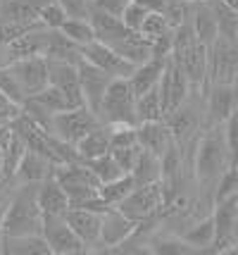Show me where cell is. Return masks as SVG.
I'll return each mask as SVG.
<instances>
[{
    "mask_svg": "<svg viewBox=\"0 0 238 255\" xmlns=\"http://www.w3.org/2000/svg\"><path fill=\"white\" fill-rule=\"evenodd\" d=\"M191 167L200 198L210 200L215 205L217 184H219L222 174L231 167V153H229L227 136H224V124L203 129V133L195 141V148H193Z\"/></svg>",
    "mask_w": 238,
    "mask_h": 255,
    "instance_id": "cell-1",
    "label": "cell"
},
{
    "mask_svg": "<svg viewBox=\"0 0 238 255\" xmlns=\"http://www.w3.org/2000/svg\"><path fill=\"white\" fill-rule=\"evenodd\" d=\"M2 236L43 234V212L38 205V184H19L12 189L7 210L2 215Z\"/></svg>",
    "mask_w": 238,
    "mask_h": 255,
    "instance_id": "cell-2",
    "label": "cell"
},
{
    "mask_svg": "<svg viewBox=\"0 0 238 255\" xmlns=\"http://www.w3.org/2000/svg\"><path fill=\"white\" fill-rule=\"evenodd\" d=\"M55 179L62 184V189L67 191L69 208H86L91 200L100 196V181L83 160L57 165Z\"/></svg>",
    "mask_w": 238,
    "mask_h": 255,
    "instance_id": "cell-3",
    "label": "cell"
},
{
    "mask_svg": "<svg viewBox=\"0 0 238 255\" xmlns=\"http://www.w3.org/2000/svg\"><path fill=\"white\" fill-rule=\"evenodd\" d=\"M102 124L114 127V124H129L136 127V91L131 86V81L126 77H117L110 81L107 93L102 98L100 112H98Z\"/></svg>",
    "mask_w": 238,
    "mask_h": 255,
    "instance_id": "cell-4",
    "label": "cell"
},
{
    "mask_svg": "<svg viewBox=\"0 0 238 255\" xmlns=\"http://www.w3.org/2000/svg\"><path fill=\"white\" fill-rule=\"evenodd\" d=\"M236 79H238V41L217 36V41L207 48V86L210 84H236Z\"/></svg>",
    "mask_w": 238,
    "mask_h": 255,
    "instance_id": "cell-5",
    "label": "cell"
},
{
    "mask_svg": "<svg viewBox=\"0 0 238 255\" xmlns=\"http://www.w3.org/2000/svg\"><path fill=\"white\" fill-rule=\"evenodd\" d=\"M162 205H164V184L153 181V184L136 186L117 208L134 222H146L150 217L162 215Z\"/></svg>",
    "mask_w": 238,
    "mask_h": 255,
    "instance_id": "cell-6",
    "label": "cell"
},
{
    "mask_svg": "<svg viewBox=\"0 0 238 255\" xmlns=\"http://www.w3.org/2000/svg\"><path fill=\"white\" fill-rule=\"evenodd\" d=\"M100 117L93 110H88L86 105L81 108H72V110L57 112L50 120V131L55 133L57 138L67 141V143L77 145L88 131H93L95 127H100Z\"/></svg>",
    "mask_w": 238,
    "mask_h": 255,
    "instance_id": "cell-7",
    "label": "cell"
},
{
    "mask_svg": "<svg viewBox=\"0 0 238 255\" xmlns=\"http://www.w3.org/2000/svg\"><path fill=\"white\" fill-rule=\"evenodd\" d=\"M43 239L50 255H83L86 246L74 229L69 227L65 215H43Z\"/></svg>",
    "mask_w": 238,
    "mask_h": 255,
    "instance_id": "cell-8",
    "label": "cell"
},
{
    "mask_svg": "<svg viewBox=\"0 0 238 255\" xmlns=\"http://www.w3.org/2000/svg\"><path fill=\"white\" fill-rule=\"evenodd\" d=\"M212 220H215L212 253H231L238 234V193L224 200H217L212 208Z\"/></svg>",
    "mask_w": 238,
    "mask_h": 255,
    "instance_id": "cell-9",
    "label": "cell"
},
{
    "mask_svg": "<svg viewBox=\"0 0 238 255\" xmlns=\"http://www.w3.org/2000/svg\"><path fill=\"white\" fill-rule=\"evenodd\" d=\"M238 108L234 84H210L205 89V129L219 127Z\"/></svg>",
    "mask_w": 238,
    "mask_h": 255,
    "instance_id": "cell-10",
    "label": "cell"
},
{
    "mask_svg": "<svg viewBox=\"0 0 238 255\" xmlns=\"http://www.w3.org/2000/svg\"><path fill=\"white\" fill-rule=\"evenodd\" d=\"M158 89L162 105H164V117H167L174 108H179L183 100L191 96L193 86L188 77H186V72L174 62V57H169V62H167V67H164V72H162V77L158 81Z\"/></svg>",
    "mask_w": 238,
    "mask_h": 255,
    "instance_id": "cell-11",
    "label": "cell"
},
{
    "mask_svg": "<svg viewBox=\"0 0 238 255\" xmlns=\"http://www.w3.org/2000/svg\"><path fill=\"white\" fill-rule=\"evenodd\" d=\"M81 53H83V60H88L95 67H100L102 72H107L112 79L117 77L129 79L131 72H134V67H136L134 62H129L124 55H119L112 45L102 43V41H91L88 45L81 48Z\"/></svg>",
    "mask_w": 238,
    "mask_h": 255,
    "instance_id": "cell-12",
    "label": "cell"
},
{
    "mask_svg": "<svg viewBox=\"0 0 238 255\" xmlns=\"http://www.w3.org/2000/svg\"><path fill=\"white\" fill-rule=\"evenodd\" d=\"M138 222L131 217H126L119 208H110L100 215V244L105 253H112L117 246L131 239V234L136 232Z\"/></svg>",
    "mask_w": 238,
    "mask_h": 255,
    "instance_id": "cell-13",
    "label": "cell"
},
{
    "mask_svg": "<svg viewBox=\"0 0 238 255\" xmlns=\"http://www.w3.org/2000/svg\"><path fill=\"white\" fill-rule=\"evenodd\" d=\"M100 215L102 212L88 210V208H69L67 210V222L74 229V234L79 236L83 246H86V253H100L102 244H100Z\"/></svg>",
    "mask_w": 238,
    "mask_h": 255,
    "instance_id": "cell-14",
    "label": "cell"
},
{
    "mask_svg": "<svg viewBox=\"0 0 238 255\" xmlns=\"http://www.w3.org/2000/svg\"><path fill=\"white\" fill-rule=\"evenodd\" d=\"M48 79H50L53 86H57L67 96L74 108L86 105L83 91H81V81H79V65L65 62V60H48Z\"/></svg>",
    "mask_w": 238,
    "mask_h": 255,
    "instance_id": "cell-15",
    "label": "cell"
},
{
    "mask_svg": "<svg viewBox=\"0 0 238 255\" xmlns=\"http://www.w3.org/2000/svg\"><path fill=\"white\" fill-rule=\"evenodd\" d=\"M79 81H81V91H83L86 108L98 115L112 77H110L107 72H102L100 67H95L93 62H88V60H81L79 62Z\"/></svg>",
    "mask_w": 238,
    "mask_h": 255,
    "instance_id": "cell-16",
    "label": "cell"
},
{
    "mask_svg": "<svg viewBox=\"0 0 238 255\" xmlns=\"http://www.w3.org/2000/svg\"><path fill=\"white\" fill-rule=\"evenodd\" d=\"M171 57L186 72L193 89L205 91V86H207V45L195 41L188 48H181V50L171 53Z\"/></svg>",
    "mask_w": 238,
    "mask_h": 255,
    "instance_id": "cell-17",
    "label": "cell"
},
{
    "mask_svg": "<svg viewBox=\"0 0 238 255\" xmlns=\"http://www.w3.org/2000/svg\"><path fill=\"white\" fill-rule=\"evenodd\" d=\"M12 72H14V77L17 81L22 84L24 93H26V98L29 96H36L38 91H43L50 84V79H48V60L46 57H24V60H17V62H12Z\"/></svg>",
    "mask_w": 238,
    "mask_h": 255,
    "instance_id": "cell-18",
    "label": "cell"
},
{
    "mask_svg": "<svg viewBox=\"0 0 238 255\" xmlns=\"http://www.w3.org/2000/svg\"><path fill=\"white\" fill-rule=\"evenodd\" d=\"M55 167L57 165L50 157L26 148V153H24V157L19 160V167H17V172H14L12 184H14V186H19V184H41V181H46V179H50L55 174Z\"/></svg>",
    "mask_w": 238,
    "mask_h": 255,
    "instance_id": "cell-19",
    "label": "cell"
},
{
    "mask_svg": "<svg viewBox=\"0 0 238 255\" xmlns=\"http://www.w3.org/2000/svg\"><path fill=\"white\" fill-rule=\"evenodd\" d=\"M136 136H138V143L143 150H150L153 155L162 157L169 145L174 143V136H171L169 124L164 120H155V122H141L136 124Z\"/></svg>",
    "mask_w": 238,
    "mask_h": 255,
    "instance_id": "cell-20",
    "label": "cell"
},
{
    "mask_svg": "<svg viewBox=\"0 0 238 255\" xmlns=\"http://www.w3.org/2000/svg\"><path fill=\"white\" fill-rule=\"evenodd\" d=\"M88 19H91L93 31H95V41H102V43H107V45H117L126 33L131 31V29L122 22V17L110 14V12H105V10H98V7H93V5H91Z\"/></svg>",
    "mask_w": 238,
    "mask_h": 255,
    "instance_id": "cell-21",
    "label": "cell"
},
{
    "mask_svg": "<svg viewBox=\"0 0 238 255\" xmlns=\"http://www.w3.org/2000/svg\"><path fill=\"white\" fill-rule=\"evenodd\" d=\"M38 205L43 215H67L69 198L62 184L55 179V174L38 184Z\"/></svg>",
    "mask_w": 238,
    "mask_h": 255,
    "instance_id": "cell-22",
    "label": "cell"
},
{
    "mask_svg": "<svg viewBox=\"0 0 238 255\" xmlns=\"http://www.w3.org/2000/svg\"><path fill=\"white\" fill-rule=\"evenodd\" d=\"M167 62H169V57H155L153 55V57H148L146 62H141V65L134 67L129 81H131V86L136 91V96H141V93H146V91L158 86V81H159V77H162Z\"/></svg>",
    "mask_w": 238,
    "mask_h": 255,
    "instance_id": "cell-23",
    "label": "cell"
},
{
    "mask_svg": "<svg viewBox=\"0 0 238 255\" xmlns=\"http://www.w3.org/2000/svg\"><path fill=\"white\" fill-rule=\"evenodd\" d=\"M191 24H193V31H195V38H198L203 45L210 48V45L217 41L219 26H217L215 10H212L210 2H193Z\"/></svg>",
    "mask_w": 238,
    "mask_h": 255,
    "instance_id": "cell-24",
    "label": "cell"
},
{
    "mask_svg": "<svg viewBox=\"0 0 238 255\" xmlns=\"http://www.w3.org/2000/svg\"><path fill=\"white\" fill-rule=\"evenodd\" d=\"M181 239L193 248V253H203V251L212 253V246H215V220H212V212L188 224L181 232Z\"/></svg>",
    "mask_w": 238,
    "mask_h": 255,
    "instance_id": "cell-25",
    "label": "cell"
},
{
    "mask_svg": "<svg viewBox=\"0 0 238 255\" xmlns=\"http://www.w3.org/2000/svg\"><path fill=\"white\" fill-rule=\"evenodd\" d=\"M5 255H50L43 234H24V236H2Z\"/></svg>",
    "mask_w": 238,
    "mask_h": 255,
    "instance_id": "cell-26",
    "label": "cell"
},
{
    "mask_svg": "<svg viewBox=\"0 0 238 255\" xmlns=\"http://www.w3.org/2000/svg\"><path fill=\"white\" fill-rule=\"evenodd\" d=\"M74 148H77V153H79V157L83 162L110 153V127H107V124L95 127V129L86 133Z\"/></svg>",
    "mask_w": 238,
    "mask_h": 255,
    "instance_id": "cell-27",
    "label": "cell"
},
{
    "mask_svg": "<svg viewBox=\"0 0 238 255\" xmlns=\"http://www.w3.org/2000/svg\"><path fill=\"white\" fill-rule=\"evenodd\" d=\"M129 174L136 179L138 186L153 184V181H162V160L158 155H153L150 150H141L136 165H134V169Z\"/></svg>",
    "mask_w": 238,
    "mask_h": 255,
    "instance_id": "cell-28",
    "label": "cell"
},
{
    "mask_svg": "<svg viewBox=\"0 0 238 255\" xmlns=\"http://www.w3.org/2000/svg\"><path fill=\"white\" fill-rule=\"evenodd\" d=\"M136 117H138V124L164 120V105H162L158 86L146 91V93H141V96H136Z\"/></svg>",
    "mask_w": 238,
    "mask_h": 255,
    "instance_id": "cell-29",
    "label": "cell"
},
{
    "mask_svg": "<svg viewBox=\"0 0 238 255\" xmlns=\"http://www.w3.org/2000/svg\"><path fill=\"white\" fill-rule=\"evenodd\" d=\"M136 179L131 177L129 172L126 174H122V177L112 179V181H105V184H100V198L105 200V203H110V205H119L122 200L131 193V191L136 189Z\"/></svg>",
    "mask_w": 238,
    "mask_h": 255,
    "instance_id": "cell-30",
    "label": "cell"
},
{
    "mask_svg": "<svg viewBox=\"0 0 238 255\" xmlns=\"http://www.w3.org/2000/svg\"><path fill=\"white\" fill-rule=\"evenodd\" d=\"M26 153V143L17 133H12V138L7 141V145L2 148V177H0V184L2 181H12L14 179V172L19 167V160Z\"/></svg>",
    "mask_w": 238,
    "mask_h": 255,
    "instance_id": "cell-31",
    "label": "cell"
},
{
    "mask_svg": "<svg viewBox=\"0 0 238 255\" xmlns=\"http://www.w3.org/2000/svg\"><path fill=\"white\" fill-rule=\"evenodd\" d=\"M210 5H212V10H215L219 36L238 41V12L234 10V7H229L224 0H212Z\"/></svg>",
    "mask_w": 238,
    "mask_h": 255,
    "instance_id": "cell-32",
    "label": "cell"
},
{
    "mask_svg": "<svg viewBox=\"0 0 238 255\" xmlns=\"http://www.w3.org/2000/svg\"><path fill=\"white\" fill-rule=\"evenodd\" d=\"M60 31L67 36L72 43L77 45H88L91 41H95V31H93L91 19H74V17H67L65 24L60 26Z\"/></svg>",
    "mask_w": 238,
    "mask_h": 255,
    "instance_id": "cell-33",
    "label": "cell"
},
{
    "mask_svg": "<svg viewBox=\"0 0 238 255\" xmlns=\"http://www.w3.org/2000/svg\"><path fill=\"white\" fill-rule=\"evenodd\" d=\"M29 98H34L41 108H46L50 115H57V112H65V110H72L74 105L69 103V98L62 93V91L53 86V84H48L43 91H38L36 96H29Z\"/></svg>",
    "mask_w": 238,
    "mask_h": 255,
    "instance_id": "cell-34",
    "label": "cell"
},
{
    "mask_svg": "<svg viewBox=\"0 0 238 255\" xmlns=\"http://www.w3.org/2000/svg\"><path fill=\"white\" fill-rule=\"evenodd\" d=\"M86 165L93 169V174L98 177V181H100V184H105V181H112V179L126 174L124 169H122V165H119V162H117L110 153H105V155H100V157H93V160H86Z\"/></svg>",
    "mask_w": 238,
    "mask_h": 255,
    "instance_id": "cell-35",
    "label": "cell"
},
{
    "mask_svg": "<svg viewBox=\"0 0 238 255\" xmlns=\"http://www.w3.org/2000/svg\"><path fill=\"white\" fill-rule=\"evenodd\" d=\"M0 91L10 100H14L17 105H24V100H26V93H24L22 84L17 81L10 65H0Z\"/></svg>",
    "mask_w": 238,
    "mask_h": 255,
    "instance_id": "cell-36",
    "label": "cell"
},
{
    "mask_svg": "<svg viewBox=\"0 0 238 255\" xmlns=\"http://www.w3.org/2000/svg\"><path fill=\"white\" fill-rule=\"evenodd\" d=\"M191 12H193V2H188V0H169L162 14H164V19H167L171 29H176V26H181V24L191 19Z\"/></svg>",
    "mask_w": 238,
    "mask_h": 255,
    "instance_id": "cell-37",
    "label": "cell"
},
{
    "mask_svg": "<svg viewBox=\"0 0 238 255\" xmlns=\"http://www.w3.org/2000/svg\"><path fill=\"white\" fill-rule=\"evenodd\" d=\"M38 19H41V24L48 26V29H60V26L65 24V19H67V12H65V7H62L57 0H48V2L41 5V10H38Z\"/></svg>",
    "mask_w": 238,
    "mask_h": 255,
    "instance_id": "cell-38",
    "label": "cell"
},
{
    "mask_svg": "<svg viewBox=\"0 0 238 255\" xmlns=\"http://www.w3.org/2000/svg\"><path fill=\"white\" fill-rule=\"evenodd\" d=\"M148 14H150V10H148L143 2L131 0V2L124 7V12H122V22H124L131 31H141V26H143V22H146Z\"/></svg>",
    "mask_w": 238,
    "mask_h": 255,
    "instance_id": "cell-39",
    "label": "cell"
},
{
    "mask_svg": "<svg viewBox=\"0 0 238 255\" xmlns=\"http://www.w3.org/2000/svg\"><path fill=\"white\" fill-rule=\"evenodd\" d=\"M169 31H171V26L167 24L162 12H150L146 17V22H143V26H141V33L148 36L150 41H155V38H159V36H164V33H169Z\"/></svg>",
    "mask_w": 238,
    "mask_h": 255,
    "instance_id": "cell-40",
    "label": "cell"
},
{
    "mask_svg": "<svg viewBox=\"0 0 238 255\" xmlns=\"http://www.w3.org/2000/svg\"><path fill=\"white\" fill-rule=\"evenodd\" d=\"M236 193H238V167L231 165L227 172L222 174L219 184H217V189H215V203H217V200L229 198V196H236Z\"/></svg>",
    "mask_w": 238,
    "mask_h": 255,
    "instance_id": "cell-41",
    "label": "cell"
},
{
    "mask_svg": "<svg viewBox=\"0 0 238 255\" xmlns=\"http://www.w3.org/2000/svg\"><path fill=\"white\" fill-rule=\"evenodd\" d=\"M224 136H227V145L229 153H231V165L238 167V108L224 122Z\"/></svg>",
    "mask_w": 238,
    "mask_h": 255,
    "instance_id": "cell-42",
    "label": "cell"
},
{
    "mask_svg": "<svg viewBox=\"0 0 238 255\" xmlns=\"http://www.w3.org/2000/svg\"><path fill=\"white\" fill-rule=\"evenodd\" d=\"M65 12H67V17H74V19H88V14H91V0H57Z\"/></svg>",
    "mask_w": 238,
    "mask_h": 255,
    "instance_id": "cell-43",
    "label": "cell"
},
{
    "mask_svg": "<svg viewBox=\"0 0 238 255\" xmlns=\"http://www.w3.org/2000/svg\"><path fill=\"white\" fill-rule=\"evenodd\" d=\"M19 115H22V105H17L14 100H10L2 91H0V122L12 124Z\"/></svg>",
    "mask_w": 238,
    "mask_h": 255,
    "instance_id": "cell-44",
    "label": "cell"
},
{
    "mask_svg": "<svg viewBox=\"0 0 238 255\" xmlns=\"http://www.w3.org/2000/svg\"><path fill=\"white\" fill-rule=\"evenodd\" d=\"M91 2H93V7H98V10H105V12H110V14L122 17L124 7L131 0H91Z\"/></svg>",
    "mask_w": 238,
    "mask_h": 255,
    "instance_id": "cell-45",
    "label": "cell"
},
{
    "mask_svg": "<svg viewBox=\"0 0 238 255\" xmlns=\"http://www.w3.org/2000/svg\"><path fill=\"white\" fill-rule=\"evenodd\" d=\"M138 2H143L150 12H164V7H167L169 0H138Z\"/></svg>",
    "mask_w": 238,
    "mask_h": 255,
    "instance_id": "cell-46",
    "label": "cell"
},
{
    "mask_svg": "<svg viewBox=\"0 0 238 255\" xmlns=\"http://www.w3.org/2000/svg\"><path fill=\"white\" fill-rule=\"evenodd\" d=\"M224 2H227L229 7H234V10L238 12V0H224Z\"/></svg>",
    "mask_w": 238,
    "mask_h": 255,
    "instance_id": "cell-47",
    "label": "cell"
},
{
    "mask_svg": "<svg viewBox=\"0 0 238 255\" xmlns=\"http://www.w3.org/2000/svg\"><path fill=\"white\" fill-rule=\"evenodd\" d=\"M231 253H238V234H236V241H234V248H231Z\"/></svg>",
    "mask_w": 238,
    "mask_h": 255,
    "instance_id": "cell-48",
    "label": "cell"
},
{
    "mask_svg": "<svg viewBox=\"0 0 238 255\" xmlns=\"http://www.w3.org/2000/svg\"><path fill=\"white\" fill-rule=\"evenodd\" d=\"M0 177H2V148H0Z\"/></svg>",
    "mask_w": 238,
    "mask_h": 255,
    "instance_id": "cell-49",
    "label": "cell"
},
{
    "mask_svg": "<svg viewBox=\"0 0 238 255\" xmlns=\"http://www.w3.org/2000/svg\"><path fill=\"white\" fill-rule=\"evenodd\" d=\"M188 2H212V0H188Z\"/></svg>",
    "mask_w": 238,
    "mask_h": 255,
    "instance_id": "cell-50",
    "label": "cell"
},
{
    "mask_svg": "<svg viewBox=\"0 0 238 255\" xmlns=\"http://www.w3.org/2000/svg\"><path fill=\"white\" fill-rule=\"evenodd\" d=\"M0 2H2V0H0Z\"/></svg>",
    "mask_w": 238,
    "mask_h": 255,
    "instance_id": "cell-51",
    "label": "cell"
}]
</instances>
